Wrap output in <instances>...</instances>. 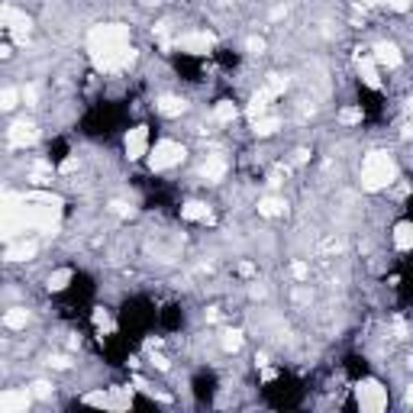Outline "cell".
Returning <instances> with one entry per match:
<instances>
[{
	"mask_svg": "<svg viewBox=\"0 0 413 413\" xmlns=\"http://www.w3.org/2000/svg\"><path fill=\"white\" fill-rule=\"evenodd\" d=\"M181 217L191 220V223H206L210 220V206L204 200H187V204H181Z\"/></svg>",
	"mask_w": 413,
	"mask_h": 413,
	"instance_id": "5bb4252c",
	"label": "cell"
},
{
	"mask_svg": "<svg viewBox=\"0 0 413 413\" xmlns=\"http://www.w3.org/2000/svg\"><path fill=\"white\" fill-rule=\"evenodd\" d=\"M397 181V162L387 152H372L362 162V187L365 191H384Z\"/></svg>",
	"mask_w": 413,
	"mask_h": 413,
	"instance_id": "7a4b0ae2",
	"label": "cell"
},
{
	"mask_svg": "<svg viewBox=\"0 0 413 413\" xmlns=\"http://www.w3.org/2000/svg\"><path fill=\"white\" fill-rule=\"evenodd\" d=\"M3 23H7V30H10L13 39L26 42V36H30V17H26V13H17L13 7H3Z\"/></svg>",
	"mask_w": 413,
	"mask_h": 413,
	"instance_id": "52a82bcc",
	"label": "cell"
},
{
	"mask_svg": "<svg viewBox=\"0 0 413 413\" xmlns=\"http://www.w3.org/2000/svg\"><path fill=\"white\" fill-rule=\"evenodd\" d=\"M7 139H10L13 148H26L30 142H36V126H32V123H26V119H20V123H13V126H10Z\"/></svg>",
	"mask_w": 413,
	"mask_h": 413,
	"instance_id": "8fae6325",
	"label": "cell"
},
{
	"mask_svg": "<svg viewBox=\"0 0 413 413\" xmlns=\"http://www.w3.org/2000/svg\"><path fill=\"white\" fill-rule=\"evenodd\" d=\"M372 55H374V61H378L381 68H401V61H403L401 49H397L394 42H378V46L372 49Z\"/></svg>",
	"mask_w": 413,
	"mask_h": 413,
	"instance_id": "9c48e42d",
	"label": "cell"
},
{
	"mask_svg": "<svg viewBox=\"0 0 413 413\" xmlns=\"http://www.w3.org/2000/svg\"><path fill=\"white\" fill-rule=\"evenodd\" d=\"M184 155L187 152L177 139H162V142H155V148L148 152V165H152V171H168V168L181 165Z\"/></svg>",
	"mask_w": 413,
	"mask_h": 413,
	"instance_id": "3957f363",
	"label": "cell"
},
{
	"mask_svg": "<svg viewBox=\"0 0 413 413\" xmlns=\"http://www.w3.org/2000/svg\"><path fill=\"white\" fill-rule=\"evenodd\" d=\"M407 401L413 403V384H410V387H407Z\"/></svg>",
	"mask_w": 413,
	"mask_h": 413,
	"instance_id": "d6a6232c",
	"label": "cell"
},
{
	"mask_svg": "<svg viewBox=\"0 0 413 413\" xmlns=\"http://www.w3.org/2000/svg\"><path fill=\"white\" fill-rule=\"evenodd\" d=\"M339 123H345V126H355V123H362V110H358V107L339 110Z\"/></svg>",
	"mask_w": 413,
	"mask_h": 413,
	"instance_id": "603a6c76",
	"label": "cell"
},
{
	"mask_svg": "<svg viewBox=\"0 0 413 413\" xmlns=\"http://www.w3.org/2000/svg\"><path fill=\"white\" fill-rule=\"evenodd\" d=\"M94 323H97L100 333H113V320L107 316V310H97V314H94Z\"/></svg>",
	"mask_w": 413,
	"mask_h": 413,
	"instance_id": "d4e9b609",
	"label": "cell"
},
{
	"mask_svg": "<svg viewBox=\"0 0 413 413\" xmlns=\"http://www.w3.org/2000/svg\"><path fill=\"white\" fill-rule=\"evenodd\" d=\"M220 343H223V349H227V352H239V345H242V333H239V329H227Z\"/></svg>",
	"mask_w": 413,
	"mask_h": 413,
	"instance_id": "7402d4cb",
	"label": "cell"
},
{
	"mask_svg": "<svg viewBox=\"0 0 413 413\" xmlns=\"http://www.w3.org/2000/svg\"><path fill=\"white\" fill-rule=\"evenodd\" d=\"M88 52L100 71H123L133 65L136 52L129 49V26L123 23H100L88 32Z\"/></svg>",
	"mask_w": 413,
	"mask_h": 413,
	"instance_id": "6da1fadb",
	"label": "cell"
},
{
	"mask_svg": "<svg viewBox=\"0 0 413 413\" xmlns=\"http://www.w3.org/2000/svg\"><path fill=\"white\" fill-rule=\"evenodd\" d=\"M84 403H94V407H110V391H94L81 397Z\"/></svg>",
	"mask_w": 413,
	"mask_h": 413,
	"instance_id": "cb8c5ba5",
	"label": "cell"
},
{
	"mask_svg": "<svg viewBox=\"0 0 413 413\" xmlns=\"http://www.w3.org/2000/svg\"><path fill=\"white\" fill-rule=\"evenodd\" d=\"M384 7H387V10H394V13H407L413 7V0H381Z\"/></svg>",
	"mask_w": 413,
	"mask_h": 413,
	"instance_id": "484cf974",
	"label": "cell"
},
{
	"mask_svg": "<svg viewBox=\"0 0 413 413\" xmlns=\"http://www.w3.org/2000/svg\"><path fill=\"white\" fill-rule=\"evenodd\" d=\"M36 256V242H20V246H10L7 249V258L10 262H26V258Z\"/></svg>",
	"mask_w": 413,
	"mask_h": 413,
	"instance_id": "44dd1931",
	"label": "cell"
},
{
	"mask_svg": "<svg viewBox=\"0 0 413 413\" xmlns=\"http://www.w3.org/2000/svg\"><path fill=\"white\" fill-rule=\"evenodd\" d=\"M355 403L368 413H381L387 407V387H381L378 381H362L355 387Z\"/></svg>",
	"mask_w": 413,
	"mask_h": 413,
	"instance_id": "277c9868",
	"label": "cell"
},
{
	"mask_svg": "<svg viewBox=\"0 0 413 413\" xmlns=\"http://www.w3.org/2000/svg\"><path fill=\"white\" fill-rule=\"evenodd\" d=\"M291 275H294L297 281H307V278H310V265H307V262H294V265H291Z\"/></svg>",
	"mask_w": 413,
	"mask_h": 413,
	"instance_id": "4316f807",
	"label": "cell"
},
{
	"mask_svg": "<svg viewBox=\"0 0 413 413\" xmlns=\"http://www.w3.org/2000/svg\"><path fill=\"white\" fill-rule=\"evenodd\" d=\"M17 97H20V94H17L13 88L3 90V110H13V107H17Z\"/></svg>",
	"mask_w": 413,
	"mask_h": 413,
	"instance_id": "f546056e",
	"label": "cell"
},
{
	"mask_svg": "<svg viewBox=\"0 0 413 413\" xmlns=\"http://www.w3.org/2000/svg\"><path fill=\"white\" fill-rule=\"evenodd\" d=\"M123 148H126V158L129 162H139L142 155H148V126H133L123 139Z\"/></svg>",
	"mask_w": 413,
	"mask_h": 413,
	"instance_id": "8992f818",
	"label": "cell"
},
{
	"mask_svg": "<svg viewBox=\"0 0 413 413\" xmlns=\"http://www.w3.org/2000/svg\"><path fill=\"white\" fill-rule=\"evenodd\" d=\"M227 158L223 155H206L204 165H200V177H204L206 184H217V181H223V175H227Z\"/></svg>",
	"mask_w": 413,
	"mask_h": 413,
	"instance_id": "30bf717a",
	"label": "cell"
},
{
	"mask_svg": "<svg viewBox=\"0 0 413 413\" xmlns=\"http://www.w3.org/2000/svg\"><path fill=\"white\" fill-rule=\"evenodd\" d=\"M32 397H39V401H46V397H52V384H46V381H36V384H32Z\"/></svg>",
	"mask_w": 413,
	"mask_h": 413,
	"instance_id": "83f0119b",
	"label": "cell"
},
{
	"mask_svg": "<svg viewBox=\"0 0 413 413\" xmlns=\"http://www.w3.org/2000/svg\"><path fill=\"white\" fill-rule=\"evenodd\" d=\"M236 117H239V110L233 100H220L217 107H213V119H217V123H233Z\"/></svg>",
	"mask_w": 413,
	"mask_h": 413,
	"instance_id": "ffe728a7",
	"label": "cell"
},
{
	"mask_svg": "<svg viewBox=\"0 0 413 413\" xmlns=\"http://www.w3.org/2000/svg\"><path fill=\"white\" fill-rule=\"evenodd\" d=\"M258 213L268 220L281 217V213H285V200H281V197H262V200H258Z\"/></svg>",
	"mask_w": 413,
	"mask_h": 413,
	"instance_id": "e0dca14e",
	"label": "cell"
},
{
	"mask_svg": "<svg viewBox=\"0 0 413 413\" xmlns=\"http://www.w3.org/2000/svg\"><path fill=\"white\" fill-rule=\"evenodd\" d=\"M394 249L397 252H410L413 249V220H403L394 227Z\"/></svg>",
	"mask_w": 413,
	"mask_h": 413,
	"instance_id": "4fadbf2b",
	"label": "cell"
},
{
	"mask_svg": "<svg viewBox=\"0 0 413 413\" xmlns=\"http://www.w3.org/2000/svg\"><path fill=\"white\" fill-rule=\"evenodd\" d=\"M358 75H362V81L368 84V88H378L381 84V78H378V61H374V55H358Z\"/></svg>",
	"mask_w": 413,
	"mask_h": 413,
	"instance_id": "7c38bea8",
	"label": "cell"
},
{
	"mask_svg": "<svg viewBox=\"0 0 413 413\" xmlns=\"http://www.w3.org/2000/svg\"><path fill=\"white\" fill-rule=\"evenodd\" d=\"M152 365H158L162 372H168V368H171V362H168L165 355H155V352H152Z\"/></svg>",
	"mask_w": 413,
	"mask_h": 413,
	"instance_id": "4dcf8cb0",
	"label": "cell"
},
{
	"mask_svg": "<svg viewBox=\"0 0 413 413\" xmlns=\"http://www.w3.org/2000/svg\"><path fill=\"white\" fill-rule=\"evenodd\" d=\"M155 110L162 113V117H181V113L187 110V104L181 97H175V94H165V97H158Z\"/></svg>",
	"mask_w": 413,
	"mask_h": 413,
	"instance_id": "9a60e30c",
	"label": "cell"
},
{
	"mask_svg": "<svg viewBox=\"0 0 413 413\" xmlns=\"http://www.w3.org/2000/svg\"><path fill=\"white\" fill-rule=\"evenodd\" d=\"M252 129H256V136H275L278 129H281V119L278 117H258V119H252Z\"/></svg>",
	"mask_w": 413,
	"mask_h": 413,
	"instance_id": "ac0fdd59",
	"label": "cell"
},
{
	"mask_svg": "<svg viewBox=\"0 0 413 413\" xmlns=\"http://www.w3.org/2000/svg\"><path fill=\"white\" fill-rule=\"evenodd\" d=\"M175 46H177V52H184V55H206V52L217 46V39H213V32H206V30H191V32H184V36H177Z\"/></svg>",
	"mask_w": 413,
	"mask_h": 413,
	"instance_id": "5b68a950",
	"label": "cell"
},
{
	"mask_svg": "<svg viewBox=\"0 0 413 413\" xmlns=\"http://www.w3.org/2000/svg\"><path fill=\"white\" fill-rule=\"evenodd\" d=\"M81 162H78V155H68L65 158V162H61L59 165V175H71V171H75V168H78Z\"/></svg>",
	"mask_w": 413,
	"mask_h": 413,
	"instance_id": "f1b7e54d",
	"label": "cell"
},
{
	"mask_svg": "<svg viewBox=\"0 0 413 413\" xmlns=\"http://www.w3.org/2000/svg\"><path fill=\"white\" fill-rule=\"evenodd\" d=\"M71 278H75V271H71V268H59V271H52L49 275V291H55V294H59V291H65V287L71 285Z\"/></svg>",
	"mask_w": 413,
	"mask_h": 413,
	"instance_id": "d6986e66",
	"label": "cell"
},
{
	"mask_svg": "<svg viewBox=\"0 0 413 413\" xmlns=\"http://www.w3.org/2000/svg\"><path fill=\"white\" fill-rule=\"evenodd\" d=\"M246 49H249V52H256V55H258V52L265 49V42H262V39H256V36H252V39L246 42Z\"/></svg>",
	"mask_w": 413,
	"mask_h": 413,
	"instance_id": "1f68e13d",
	"label": "cell"
},
{
	"mask_svg": "<svg viewBox=\"0 0 413 413\" xmlns=\"http://www.w3.org/2000/svg\"><path fill=\"white\" fill-rule=\"evenodd\" d=\"M30 397H32V391H17V387H10V391L0 394V410L3 413H23L30 407Z\"/></svg>",
	"mask_w": 413,
	"mask_h": 413,
	"instance_id": "ba28073f",
	"label": "cell"
},
{
	"mask_svg": "<svg viewBox=\"0 0 413 413\" xmlns=\"http://www.w3.org/2000/svg\"><path fill=\"white\" fill-rule=\"evenodd\" d=\"M26 323H30V310L26 307H10L3 314V326L7 329H26Z\"/></svg>",
	"mask_w": 413,
	"mask_h": 413,
	"instance_id": "2e32d148",
	"label": "cell"
}]
</instances>
